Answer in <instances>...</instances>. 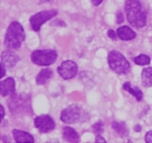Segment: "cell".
<instances>
[{
    "label": "cell",
    "instance_id": "cb8c5ba5",
    "mask_svg": "<svg viewBox=\"0 0 152 143\" xmlns=\"http://www.w3.org/2000/svg\"><path fill=\"white\" fill-rule=\"evenodd\" d=\"M95 142H106L105 139L103 138V136L100 134L97 135L96 136V139H95Z\"/></svg>",
    "mask_w": 152,
    "mask_h": 143
},
{
    "label": "cell",
    "instance_id": "5bb4252c",
    "mask_svg": "<svg viewBox=\"0 0 152 143\" xmlns=\"http://www.w3.org/2000/svg\"><path fill=\"white\" fill-rule=\"evenodd\" d=\"M63 139L68 142H79V135L73 128L70 126H65L62 132Z\"/></svg>",
    "mask_w": 152,
    "mask_h": 143
},
{
    "label": "cell",
    "instance_id": "d6986e66",
    "mask_svg": "<svg viewBox=\"0 0 152 143\" xmlns=\"http://www.w3.org/2000/svg\"><path fill=\"white\" fill-rule=\"evenodd\" d=\"M134 62L138 66H146L150 63L151 59L148 56L145 55V54H140L138 56L135 57Z\"/></svg>",
    "mask_w": 152,
    "mask_h": 143
},
{
    "label": "cell",
    "instance_id": "3957f363",
    "mask_svg": "<svg viewBox=\"0 0 152 143\" xmlns=\"http://www.w3.org/2000/svg\"><path fill=\"white\" fill-rule=\"evenodd\" d=\"M107 60L110 69L117 74L125 75L129 72L130 63L120 52L111 50L108 54Z\"/></svg>",
    "mask_w": 152,
    "mask_h": 143
},
{
    "label": "cell",
    "instance_id": "8992f818",
    "mask_svg": "<svg viewBox=\"0 0 152 143\" xmlns=\"http://www.w3.org/2000/svg\"><path fill=\"white\" fill-rule=\"evenodd\" d=\"M9 107L12 114L28 112V109L31 108L29 97L24 94L12 95L10 101H9Z\"/></svg>",
    "mask_w": 152,
    "mask_h": 143
},
{
    "label": "cell",
    "instance_id": "4316f807",
    "mask_svg": "<svg viewBox=\"0 0 152 143\" xmlns=\"http://www.w3.org/2000/svg\"><path fill=\"white\" fill-rule=\"evenodd\" d=\"M0 110H1V120H2L5 116V109H4L3 106L0 105Z\"/></svg>",
    "mask_w": 152,
    "mask_h": 143
},
{
    "label": "cell",
    "instance_id": "2e32d148",
    "mask_svg": "<svg viewBox=\"0 0 152 143\" xmlns=\"http://www.w3.org/2000/svg\"><path fill=\"white\" fill-rule=\"evenodd\" d=\"M52 76L53 71L51 69L49 68L43 69L37 76L36 83L38 85H43V84H46L52 78Z\"/></svg>",
    "mask_w": 152,
    "mask_h": 143
},
{
    "label": "cell",
    "instance_id": "7c38bea8",
    "mask_svg": "<svg viewBox=\"0 0 152 143\" xmlns=\"http://www.w3.org/2000/svg\"><path fill=\"white\" fill-rule=\"evenodd\" d=\"M12 134L14 136V139L16 142L23 143H32L34 142V139L30 133L27 132L19 130V129H13Z\"/></svg>",
    "mask_w": 152,
    "mask_h": 143
},
{
    "label": "cell",
    "instance_id": "ba28073f",
    "mask_svg": "<svg viewBox=\"0 0 152 143\" xmlns=\"http://www.w3.org/2000/svg\"><path fill=\"white\" fill-rule=\"evenodd\" d=\"M57 71L62 78L66 80L72 79L78 73V66L73 61L66 60L57 68Z\"/></svg>",
    "mask_w": 152,
    "mask_h": 143
},
{
    "label": "cell",
    "instance_id": "83f0119b",
    "mask_svg": "<svg viewBox=\"0 0 152 143\" xmlns=\"http://www.w3.org/2000/svg\"><path fill=\"white\" fill-rule=\"evenodd\" d=\"M134 130L135 132H140L142 130V126H141L140 124H137L135 125V127H134Z\"/></svg>",
    "mask_w": 152,
    "mask_h": 143
},
{
    "label": "cell",
    "instance_id": "d4e9b609",
    "mask_svg": "<svg viewBox=\"0 0 152 143\" xmlns=\"http://www.w3.org/2000/svg\"><path fill=\"white\" fill-rule=\"evenodd\" d=\"M5 76V66H4L3 64L1 62V78L4 77Z\"/></svg>",
    "mask_w": 152,
    "mask_h": 143
},
{
    "label": "cell",
    "instance_id": "9c48e42d",
    "mask_svg": "<svg viewBox=\"0 0 152 143\" xmlns=\"http://www.w3.org/2000/svg\"><path fill=\"white\" fill-rule=\"evenodd\" d=\"M34 126L40 133H46L54 129L56 123L50 115L43 114V115L37 116L35 118Z\"/></svg>",
    "mask_w": 152,
    "mask_h": 143
},
{
    "label": "cell",
    "instance_id": "ffe728a7",
    "mask_svg": "<svg viewBox=\"0 0 152 143\" xmlns=\"http://www.w3.org/2000/svg\"><path fill=\"white\" fill-rule=\"evenodd\" d=\"M92 129L95 134H101L104 132V124L102 122H97L94 125H93Z\"/></svg>",
    "mask_w": 152,
    "mask_h": 143
},
{
    "label": "cell",
    "instance_id": "8fae6325",
    "mask_svg": "<svg viewBox=\"0 0 152 143\" xmlns=\"http://www.w3.org/2000/svg\"><path fill=\"white\" fill-rule=\"evenodd\" d=\"M1 60H2V63L5 67L12 68L18 62L20 58L15 53L7 50V51H4L2 54Z\"/></svg>",
    "mask_w": 152,
    "mask_h": 143
},
{
    "label": "cell",
    "instance_id": "6da1fadb",
    "mask_svg": "<svg viewBox=\"0 0 152 143\" xmlns=\"http://www.w3.org/2000/svg\"><path fill=\"white\" fill-rule=\"evenodd\" d=\"M126 17L129 23L135 28H142L146 25L147 12L142 9L139 0H126Z\"/></svg>",
    "mask_w": 152,
    "mask_h": 143
},
{
    "label": "cell",
    "instance_id": "5b68a950",
    "mask_svg": "<svg viewBox=\"0 0 152 143\" xmlns=\"http://www.w3.org/2000/svg\"><path fill=\"white\" fill-rule=\"evenodd\" d=\"M57 53L53 50H37L31 53V59L33 63L40 66H47L56 61Z\"/></svg>",
    "mask_w": 152,
    "mask_h": 143
},
{
    "label": "cell",
    "instance_id": "e0dca14e",
    "mask_svg": "<svg viewBox=\"0 0 152 143\" xmlns=\"http://www.w3.org/2000/svg\"><path fill=\"white\" fill-rule=\"evenodd\" d=\"M142 82L145 88L152 86V67H148L143 69L142 73Z\"/></svg>",
    "mask_w": 152,
    "mask_h": 143
},
{
    "label": "cell",
    "instance_id": "44dd1931",
    "mask_svg": "<svg viewBox=\"0 0 152 143\" xmlns=\"http://www.w3.org/2000/svg\"><path fill=\"white\" fill-rule=\"evenodd\" d=\"M107 35H108V37H109L110 39H112V40H116V39H117V33H116V32L114 31H113V30H109V31H107Z\"/></svg>",
    "mask_w": 152,
    "mask_h": 143
},
{
    "label": "cell",
    "instance_id": "277c9868",
    "mask_svg": "<svg viewBox=\"0 0 152 143\" xmlns=\"http://www.w3.org/2000/svg\"><path fill=\"white\" fill-rule=\"evenodd\" d=\"M85 119H87L86 114L84 112L83 109L76 104H72L64 109L60 116L61 121L68 124L81 122Z\"/></svg>",
    "mask_w": 152,
    "mask_h": 143
},
{
    "label": "cell",
    "instance_id": "603a6c76",
    "mask_svg": "<svg viewBox=\"0 0 152 143\" xmlns=\"http://www.w3.org/2000/svg\"><path fill=\"white\" fill-rule=\"evenodd\" d=\"M145 142L148 143H152V130L146 133V135H145Z\"/></svg>",
    "mask_w": 152,
    "mask_h": 143
},
{
    "label": "cell",
    "instance_id": "7402d4cb",
    "mask_svg": "<svg viewBox=\"0 0 152 143\" xmlns=\"http://www.w3.org/2000/svg\"><path fill=\"white\" fill-rule=\"evenodd\" d=\"M124 21V17H123V15L122 12H118L117 15H116V22L118 24H121Z\"/></svg>",
    "mask_w": 152,
    "mask_h": 143
},
{
    "label": "cell",
    "instance_id": "30bf717a",
    "mask_svg": "<svg viewBox=\"0 0 152 143\" xmlns=\"http://www.w3.org/2000/svg\"><path fill=\"white\" fill-rule=\"evenodd\" d=\"M0 93L2 97L15 94V81L13 78H7L0 82Z\"/></svg>",
    "mask_w": 152,
    "mask_h": 143
},
{
    "label": "cell",
    "instance_id": "52a82bcc",
    "mask_svg": "<svg viewBox=\"0 0 152 143\" xmlns=\"http://www.w3.org/2000/svg\"><path fill=\"white\" fill-rule=\"evenodd\" d=\"M57 14H58V12L56 9L42 11V12H38L37 14L34 15L33 16H31L30 18V24L31 25V28L34 31H39L40 27L44 23L55 17Z\"/></svg>",
    "mask_w": 152,
    "mask_h": 143
},
{
    "label": "cell",
    "instance_id": "9a60e30c",
    "mask_svg": "<svg viewBox=\"0 0 152 143\" xmlns=\"http://www.w3.org/2000/svg\"><path fill=\"white\" fill-rule=\"evenodd\" d=\"M123 89L127 91L128 92H129L131 95H132L133 96L135 97L138 101H141L142 100V98H143V93L139 89V88L132 85L129 81L125 82L123 85Z\"/></svg>",
    "mask_w": 152,
    "mask_h": 143
},
{
    "label": "cell",
    "instance_id": "484cf974",
    "mask_svg": "<svg viewBox=\"0 0 152 143\" xmlns=\"http://www.w3.org/2000/svg\"><path fill=\"white\" fill-rule=\"evenodd\" d=\"M91 1L94 6H98L103 2V0H91Z\"/></svg>",
    "mask_w": 152,
    "mask_h": 143
},
{
    "label": "cell",
    "instance_id": "7a4b0ae2",
    "mask_svg": "<svg viewBox=\"0 0 152 143\" xmlns=\"http://www.w3.org/2000/svg\"><path fill=\"white\" fill-rule=\"evenodd\" d=\"M24 39L25 32L22 25L18 21H13L6 31L4 44L9 50H17L20 48Z\"/></svg>",
    "mask_w": 152,
    "mask_h": 143
},
{
    "label": "cell",
    "instance_id": "4fadbf2b",
    "mask_svg": "<svg viewBox=\"0 0 152 143\" xmlns=\"http://www.w3.org/2000/svg\"><path fill=\"white\" fill-rule=\"evenodd\" d=\"M117 35L122 40H131L136 37V33L128 26H122L117 29Z\"/></svg>",
    "mask_w": 152,
    "mask_h": 143
},
{
    "label": "cell",
    "instance_id": "ac0fdd59",
    "mask_svg": "<svg viewBox=\"0 0 152 143\" xmlns=\"http://www.w3.org/2000/svg\"><path fill=\"white\" fill-rule=\"evenodd\" d=\"M112 127L121 137H126L129 136V129L124 122L115 121L112 123Z\"/></svg>",
    "mask_w": 152,
    "mask_h": 143
}]
</instances>
